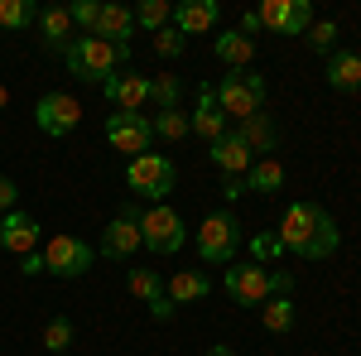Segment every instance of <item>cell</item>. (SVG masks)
<instances>
[{
	"instance_id": "1",
	"label": "cell",
	"mask_w": 361,
	"mask_h": 356,
	"mask_svg": "<svg viewBox=\"0 0 361 356\" xmlns=\"http://www.w3.org/2000/svg\"><path fill=\"white\" fill-rule=\"evenodd\" d=\"M275 236H279V246H284V255H294V260H328L337 250V241H342L337 221L318 202H289Z\"/></svg>"
},
{
	"instance_id": "2",
	"label": "cell",
	"mask_w": 361,
	"mask_h": 356,
	"mask_svg": "<svg viewBox=\"0 0 361 356\" xmlns=\"http://www.w3.org/2000/svg\"><path fill=\"white\" fill-rule=\"evenodd\" d=\"M222 289L231 294V303L255 308V303H270V299H289L294 274L289 270H265V265H255V260H231V270L222 274Z\"/></svg>"
},
{
	"instance_id": "3",
	"label": "cell",
	"mask_w": 361,
	"mask_h": 356,
	"mask_svg": "<svg viewBox=\"0 0 361 356\" xmlns=\"http://www.w3.org/2000/svg\"><path fill=\"white\" fill-rule=\"evenodd\" d=\"M126 58H130V49H116V44L97 39V34H82V39L68 44L63 63H68V73H73L78 82H106V78H116V68H121Z\"/></svg>"
},
{
	"instance_id": "4",
	"label": "cell",
	"mask_w": 361,
	"mask_h": 356,
	"mask_svg": "<svg viewBox=\"0 0 361 356\" xmlns=\"http://www.w3.org/2000/svg\"><path fill=\"white\" fill-rule=\"evenodd\" d=\"M212 92H217L222 116H226V121H236V125L250 121L255 111H265V102H270V87H265V78H260L255 68H236V73H226Z\"/></svg>"
},
{
	"instance_id": "5",
	"label": "cell",
	"mask_w": 361,
	"mask_h": 356,
	"mask_svg": "<svg viewBox=\"0 0 361 356\" xmlns=\"http://www.w3.org/2000/svg\"><path fill=\"white\" fill-rule=\"evenodd\" d=\"M193 246H197V260L202 265H231L236 250H241V221H236V212L231 207L207 212L202 226L193 231Z\"/></svg>"
},
{
	"instance_id": "6",
	"label": "cell",
	"mask_w": 361,
	"mask_h": 356,
	"mask_svg": "<svg viewBox=\"0 0 361 356\" xmlns=\"http://www.w3.org/2000/svg\"><path fill=\"white\" fill-rule=\"evenodd\" d=\"M140 241H145V250H154V255H178L183 241H188V221L178 217L169 202H149L140 212Z\"/></svg>"
},
{
	"instance_id": "7",
	"label": "cell",
	"mask_w": 361,
	"mask_h": 356,
	"mask_svg": "<svg viewBox=\"0 0 361 356\" xmlns=\"http://www.w3.org/2000/svg\"><path fill=\"white\" fill-rule=\"evenodd\" d=\"M178 183V168L169 154H140L126 164V188L135 192V197H149V202H164L169 192Z\"/></svg>"
},
{
	"instance_id": "8",
	"label": "cell",
	"mask_w": 361,
	"mask_h": 356,
	"mask_svg": "<svg viewBox=\"0 0 361 356\" xmlns=\"http://www.w3.org/2000/svg\"><path fill=\"white\" fill-rule=\"evenodd\" d=\"M106 140H111L116 154H149V145H154V125H149V116H140V111H111L106 116Z\"/></svg>"
},
{
	"instance_id": "9",
	"label": "cell",
	"mask_w": 361,
	"mask_h": 356,
	"mask_svg": "<svg viewBox=\"0 0 361 356\" xmlns=\"http://www.w3.org/2000/svg\"><path fill=\"white\" fill-rule=\"evenodd\" d=\"M44 270L58 274V279H82L92 270V246L68 236V231H58V236L44 241Z\"/></svg>"
},
{
	"instance_id": "10",
	"label": "cell",
	"mask_w": 361,
	"mask_h": 356,
	"mask_svg": "<svg viewBox=\"0 0 361 356\" xmlns=\"http://www.w3.org/2000/svg\"><path fill=\"white\" fill-rule=\"evenodd\" d=\"M78 121H82V106H78L73 92H44V97L34 102V125H39L44 135H54V140L73 135Z\"/></svg>"
},
{
	"instance_id": "11",
	"label": "cell",
	"mask_w": 361,
	"mask_h": 356,
	"mask_svg": "<svg viewBox=\"0 0 361 356\" xmlns=\"http://www.w3.org/2000/svg\"><path fill=\"white\" fill-rule=\"evenodd\" d=\"M140 202H126L111 221H106V231H102V255L106 260H130L145 241H140Z\"/></svg>"
},
{
	"instance_id": "12",
	"label": "cell",
	"mask_w": 361,
	"mask_h": 356,
	"mask_svg": "<svg viewBox=\"0 0 361 356\" xmlns=\"http://www.w3.org/2000/svg\"><path fill=\"white\" fill-rule=\"evenodd\" d=\"M102 92H106V102H111V111H140L145 102H149V78L145 73H116V78H106L102 82Z\"/></svg>"
},
{
	"instance_id": "13",
	"label": "cell",
	"mask_w": 361,
	"mask_h": 356,
	"mask_svg": "<svg viewBox=\"0 0 361 356\" xmlns=\"http://www.w3.org/2000/svg\"><path fill=\"white\" fill-rule=\"evenodd\" d=\"M207 159L222 168V178H246L250 164H255V154L246 149V140L236 135V130H226L217 145H207Z\"/></svg>"
},
{
	"instance_id": "14",
	"label": "cell",
	"mask_w": 361,
	"mask_h": 356,
	"mask_svg": "<svg viewBox=\"0 0 361 356\" xmlns=\"http://www.w3.org/2000/svg\"><path fill=\"white\" fill-rule=\"evenodd\" d=\"M0 250H10V255H29V250H39V217H29V212H5L0 217Z\"/></svg>"
},
{
	"instance_id": "15",
	"label": "cell",
	"mask_w": 361,
	"mask_h": 356,
	"mask_svg": "<svg viewBox=\"0 0 361 356\" xmlns=\"http://www.w3.org/2000/svg\"><path fill=\"white\" fill-rule=\"evenodd\" d=\"M193 135L197 140H207V145H217V140L231 130V121L222 116V106H217V92L212 87H197V106H193Z\"/></svg>"
},
{
	"instance_id": "16",
	"label": "cell",
	"mask_w": 361,
	"mask_h": 356,
	"mask_svg": "<svg viewBox=\"0 0 361 356\" xmlns=\"http://www.w3.org/2000/svg\"><path fill=\"white\" fill-rule=\"evenodd\" d=\"M39 49H49V54H68V44H73V15H68V5H49V10H39Z\"/></svg>"
},
{
	"instance_id": "17",
	"label": "cell",
	"mask_w": 361,
	"mask_h": 356,
	"mask_svg": "<svg viewBox=\"0 0 361 356\" xmlns=\"http://www.w3.org/2000/svg\"><path fill=\"white\" fill-rule=\"evenodd\" d=\"M217 0H183V5H173V29L183 34V39H193V34H207V29H217Z\"/></svg>"
},
{
	"instance_id": "18",
	"label": "cell",
	"mask_w": 361,
	"mask_h": 356,
	"mask_svg": "<svg viewBox=\"0 0 361 356\" xmlns=\"http://www.w3.org/2000/svg\"><path fill=\"white\" fill-rule=\"evenodd\" d=\"M236 135L246 140V149L255 154V159H270V154H275V145H279V125L265 116V111H255L250 121L236 125Z\"/></svg>"
},
{
	"instance_id": "19",
	"label": "cell",
	"mask_w": 361,
	"mask_h": 356,
	"mask_svg": "<svg viewBox=\"0 0 361 356\" xmlns=\"http://www.w3.org/2000/svg\"><path fill=\"white\" fill-rule=\"evenodd\" d=\"M164 294L173 299V308H183V303H202L207 294H212V279H207L202 270H178V274H169Z\"/></svg>"
},
{
	"instance_id": "20",
	"label": "cell",
	"mask_w": 361,
	"mask_h": 356,
	"mask_svg": "<svg viewBox=\"0 0 361 356\" xmlns=\"http://www.w3.org/2000/svg\"><path fill=\"white\" fill-rule=\"evenodd\" d=\"M212 54H217V63H226V73H236V68H250L255 44H250L241 29H222V34L212 39Z\"/></svg>"
},
{
	"instance_id": "21",
	"label": "cell",
	"mask_w": 361,
	"mask_h": 356,
	"mask_svg": "<svg viewBox=\"0 0 361 356\" xmlns=\"http://www.w3.org/2000/svg\"><path fill=\"white\" fill-rule=\"evenodd\" d=\"M328 87L333 92H361V54H352V49L328 54Z\"/></svg>"
},
{
	"instance_id": "22",
	"label": "cell",
	"mask_w": 361,
	"mask_h": 356,
	"mask_svg": "<svg viewBox=\"0 0 361 356\" xmlns=\"http://www.w3.org/2000/svg\"><path fill=\"white\" fill-rule=\"evenodd\" d=\"M130 29H135V10H126V5H102L97 39H106V44H116V49H130V44H126Z\"/></svg>"
},
{
	"instance_id": "23",
	"label": "cell",
	"mask_w": 361,
	"mask_h": 356,
	"mask_svg": "<svg viewBox=\"0 0 361 356\" xmlns=\"http://www.w3.org/2000/svg\"><path fill=\"white\" fill-rule=\"evenodd\" d=\"M284 188V164H279L275 154L270 159H255L246 173V192H279Z\"/></svg>"
},
{
	"instance_id": "24",
	"label": "cell",
	"mask_w": 361,
	"mask_h": 356,
	"mask_svg": "<svg viewBox=\"0 0 361 356\" xmlns=\"http://www.w3.org/2000/svg\"><path fill=\"white\" fill-rule=\"evenodd\" d=\"M149 125H154V135L169 140V145H178V140L193 135V121H188V111H183V106H178V111H159Z\"/></svg>"
},
{
	"instance_id": "25",
	"label": "cell",
	"mask_w": 361,
	"mask_h": 356,
	"mask_svg": "<svg viewBox=\"0 0 361 356\" xmlns=\"http://www.w3.org/2000/svg\"><path fill=\"white\" fill-rule=\"evenodd\" d=\"M294 299H270V308L260 313V328L270 332V337H284V332H294Z\"/></svg>"
},
{
	"instance_id": "26",
	"label": "cell",
	"mask_w": 361,
	"mask_h": 356,
	"mask_svg": "<svg viewBox=\"0 0 361 356\" xmlns=\"http://www.w3.org/2000/svg\"><path fill=\"white\" fill-rule=\"evenodd\" d=\"M135 25L149 29V34H159V29L173 25V5H169V0H140L135 5Z\"/></svg>"
},
{
	"instance_id": "27",
	"label": "cell",
	"mask_w": 361,
	"mask_h": 356,
	"mask_svg": "<svg viewBox=\"0 0 361 356\" xmlns=\"http://www.w3.org/2000/svg\"><path fill=\"white\" fill-rule=\"evenodd\" d=\"M126 284H130V294H135L145 308H149V303H159V299H169V294H164V279H159L154 270H130V274H126Z\"/></svg>"
},
{
	"instance_id": "28",
	"label": "cell",
	"mask_w": 361,
	"mask_h": 356,
	"mask_svg": "<svg viewBox=\"0 0 361 356\" xmlns=\"http://www.w3.org/2000/svg\"><path fill=\"white\" fill-rule=\"evenodd\" d=\"M78 342V328H73V318H49V328H44V347H49V356H68V347Z\"/></svg>"
},
{
	"instance_id": "29",
	"label": "cell",
	"mask_w": 361,
	"mask_h": 356,
	"mask_svg": "<svg viewBox=\"0 0 361 356\" xmlns=\"http://www.w3.org/2000/svg\"><path fill=\"white\" fill-rule=\"evenodd\" d=\"M149 102L159 111H178V102H183V82L173 78V73H164V78H149Z\"/></svg>"
},
{
	"instance_id": "30",
	"label": "cell",
	"mask_w": 361,
	"mask_h": 356,
	"mask_svg": "<svg viewBox=\"0 0 361 356\" xmlns=\"http://www.w3.org/2000/svg\"><path fill=\"white\" fill-rule=\"evenodd\" d=\"M39 20L29 0H0V29H29Z\"/></svg>"
},
{
	"instance_id": "31",
	"label": "cell",
	"mask_w": 361,
	"mask_h": 356,
	"mask_svg": "<svg viewBox=\"0 0 361 356\" xmlns=\"http://www.w3.org/2000/svg\"><path fill=\"white\" fill-rule=\"evenodd\" d=\"M313 29V5L308 0H289V15H284V39H299Z\"/></svg>"
},
{
	"instance_id": "32",
	"label": "cell",
	"mask_w": 361,
	"mask_h": 356,
	"mask_svg": "<svg viewBox=\"0 0 361 356\" xmlns=\"http://www.w3.org/2000/svg\"><path fill=\"white\" fill-rule=\"evenodd\" d=\"M68 15H73V29H82V34H97V20H102V0H73V5H68Z\"/></svg>"
},
{
	"instance_id": "33",
	"label": "cell",
	"mask_w": 361,
	"mask_h": 356,
	"mask_svg": "<svg viewBox=\"0 0 361 356\" xmlns=\"http://www.w3.org/2000/svg\"><path fill=\"white\" fill-rule=\"evenodd\" d=\"M308 49H313V54H337V25L333 20H313V29H308Z\"/></svg>"
},
{
	"instance_id": "34",
	"label": "cell",
	"mask_w": 361,
	"mask_h": 356,
	"mask_svg": "<svg viewBox=\"0 0 361 356\" xmlns=\"http://www.w3.org/2000/svg\"><path fill=\"white\" fill-rule=\"evenodd\" d=\"M260 29H270V34H284V15H289V0H265L260 10Z\"/></svg>"
},
{
	"instance_id": "35",
	"label": "cell",
	"mask_w": 361,
	"mask_h": 356,
	"mask_svg": "<svg viewBox=\"0 0 361 356\" xmlns=\"http://www.w3.org/2000/svg\"><path fill=\"white\" fill-rule=\"evenodd\" d=\"M183 49H188V39H183L173 25L154 34V54H159V58H183Z\"/></svg>"
},
{
	"instance_id": "36",
	"label": "cell",
	"mask_w": 361,
	"mask_h": 356,
	"mask_svg": "<svg viewBox=\"0 0 361 356\" xmlns=\"http://www.w3.org/2000/svg\"><path fill=\"white\" fill-rule=\"evenodd\" d=\"M250 250H255V265H265V260H275V255H284V246H279V236H255V241H250Z\"/></svg>"
},
{
	"instance_id": "37",
	"label": "cell",
	"mask_w": 361,
	"mask_h": 356,
	"mask_svg": "<svg viewBox=\"0 0 361 356\" xmlns=\"http://www.w3.org/2000/svg\"><path fill=\"white\" fill-rule=\"evenodd\" d=\"M15 202H20L15 178H5V173H0V217H5V212H15Z\"/></svg>"
},
{
	"instance_id": "38",
	"label": "cell",
	"mask_w": 361,
	"mask_h": 356,
	"mask_svg": "<svg viewBox=\"0 0 361 356\" xmlns=\"http://www.w3.org/2000/svg\"><path fill=\"white\" fill-rule=\"evenodd\" d=\"M20 274H29V279H34V274H49V270H44V250H29V255H20Z\"/></svg>"
},
{
	"instance_id": "39",
	"label": "cell",
	"mask_w": 361,
	"mask_h": 356,
	"mask_svg": "<svg viewBox=\"0 0 361 356\" xmlns=\"http://www.w3.org/2000/svg\"><path fill=\"white\" fill-rule=\"evenodd\" d=\"M222 197H226V202L246 197V178H222Z\"/></svg>"
},
{
	"instance_id": "40",
	"label": "cell",
	"mask_w": 361,
	"mask_h": 356,
	"mask_svg": "<svg viewBox=\"0 0 361 356\" xmlns=\"http://www.w3.org/2000/svg\"><path fill=\"white\" fill-rule=\"evenodd\" d=\"M241 34H246L250 44H255V34H265V29H260V15H255V10H246V15H241Z\"/></svg>"
},
{
	"instance_id": "41",
	"label": "cell",
	"mask_w": 361,
	"mask_h": 356,
	"mask_svg": "<svg viewBox=\"0 0 361 356\" xmlns=\"http://www.w3.org/2000/svg\"><path fill=\"white\" fill-rule=\"evenodd\" d=\"M207 356H236L231 347H207Z\"/></svg>"
},
{
	"instance_id": "42",
	"label": "cell",
	"mask_w": 361,
	"mask_h": 356,
	"mask_svg": "<svg viewBox=\"0 0 361 356\" xmlns=\"http://www.w3.org/2000/svg\"><path fill=\"white\" fill-rule=\"evenodd\" d=\"M5 106H10V92H5V87H0V111H5Z\"/></svg>"
}]
</instances>
